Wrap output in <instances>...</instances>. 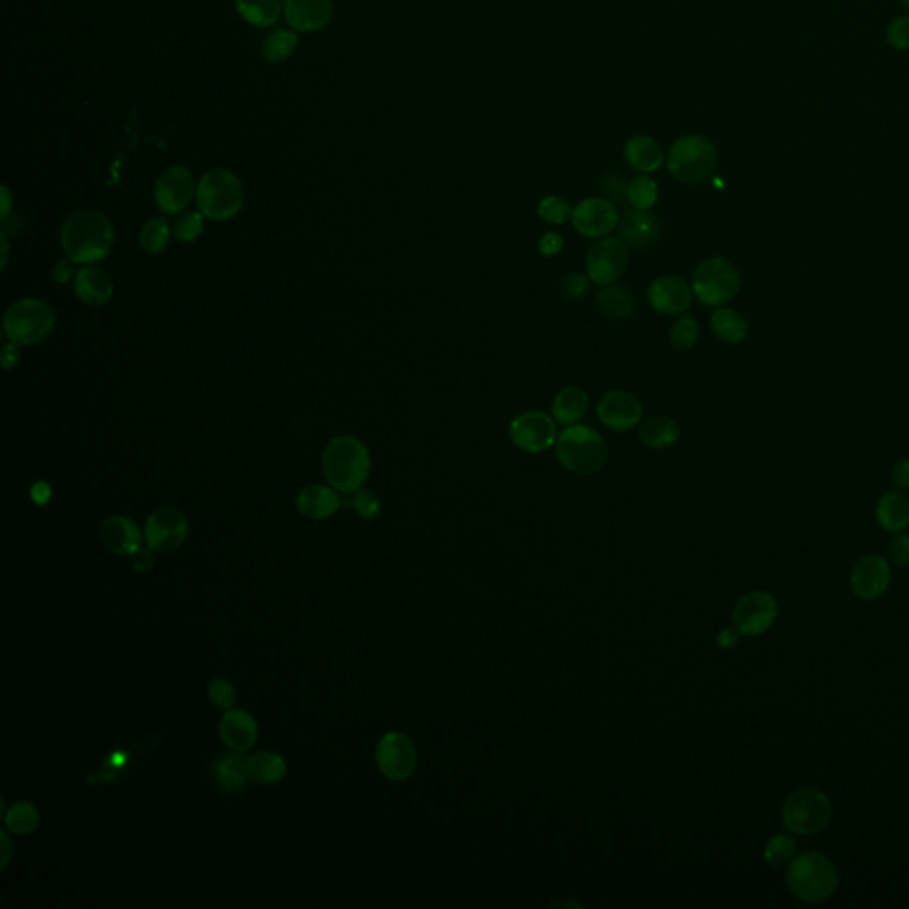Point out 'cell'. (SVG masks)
<instances>
[{"instance_id":"cell-32","label":"cell","mask_w":909,"mask_h":909,"mask_svg":"<svg viewBox=\"0 0 909 909\" xmlns=\"http://www.w3.org/2000/svg\"><path fill=\"white\" fill-rule=\"evenodd\" d=\"M712 332L728 345H737L748 336V320L736 309L720 306L711 315Z\"/></svg>"},{"instance_id":"cell-16","label":"cell","mask_w":909,"mask_h":909,"mask_svg":"<svg viewBox=\"0 0 909 909\" xmlns=\"http://www.w3.org/2000/svg\"><path fill=\"white\" fill-rule=\"evenodd\" d=\"M693 297L691 283L675 274L656 277L647 288L650 308L664 317H679L688 313Z\"/></svg>"},{"instance_id":"cell-52","label":"cell","mask_w":909,"mask_h":909,"mask_svg":"<svg viewBox=\"0 0 909 909\" xmlns=\"http://www.w3.org/2000/svg\"><path fill=\"white\" fill-rule=\"evenodd\" d=\"M20 345H16L13 341H9L8 345H4L2 348V366L9 370L16 366V363L20 361Z\"/></svg>"},{"instance_id":"cell-49","label":"cell","mask_w":909,"mask_h":909,"mask_svg":"<svg viewBox=\"0 0 909 909\" xmlns=\"http://www.w3.org/2000/svg\"><path fill=\"white\" fill-rule=\"evenodd\" d=\"M538 253L546 258H554L558 254L562 253L563 247H565V240H563L560 233L556 231H547L542 237L538 238Z\"/></svg>"},{"instance_id":"cell-41","label":"cell","mask_w":909,"mask_h":909,"mask_svg":"<svg viewBox=\"0 0 909 909\" xmlns=\"http://www.w3.org/2000/svg\"><path fill=\"white\" fill-rule=\"evenodd\" d=\"M341 505L356 510L357 514L361 515L363 519H375L380 514L379 496L375 492L370 491V489H363V487L345 494V498H341Z\"/></svg>"},{"instance_id":"cell-4","label":"cell","mask_w":909,"mask_h":909,"mask_svg":"<svg viewBox=\"0 0 909 909\" xmlns=\"http://www.w3.org/2000/svg\"><path fill=\"white\" fill-rule=\"evenodd\" d=\"M718 150L705 135H682L666 155V169L677 182L698 185L718 169Z\"/></svg>"},{"instance_id":"cell-37","label":"cell","mask_w":909,"mask_h":909,"mask_svg":"<svg viewBox=\"0 0 909 909\" xmlns=\"http://www.w3.org/2000/svg\"><path fill=\"white\" fill-rule=\"evenodd\" d=\"M700 340V324L695 315H679V318L673 322L670 327V343L675 350L679 352H689L696 347Z\"/></svg>"},{"instance_id":"cell-14","label":"cell","mask_w":909,"mask_h":909,"mask_svg":"<svg viewBox=\"0 0 909 909\" xmlns=\"http://www.w3.org/2000/svg\"><path fill=\"white\" fill-rule=\"evenodd\" d=\"M189 535L187 517L171 506L155 510L144 526V540L151 551L169 553L182 546Z\"/></svg>"},{"instance_id":"cell-42","label":"cell","mask_w":909,"mask_h":909,"mask_svg":"<svg viewBox=\"0 0 909 909\" xmlns=\"http://www.w3.org/2000/svg\"><path fill=\"white\" fill-rule=\"evenodd\" d=\"M794 851H796V844L789 835H775L766 844L764 860L771 867H782L785 863L791 862Z\"/></svg>"},{"instance_id":"cell-39","label":"cell","mask_w":909,"mask_h":909,"mask_svg":"<svg viewBox=\"0 0 909 909\" xmlns=\"http://www.w3.org/2000/svg\"><path fill=\"white\" fill-rule=\"evenodd\" d=\"M572 210L574 206L570 205L567 199L556 194H549L538 201L537 215L540 221L551 224V226H563L572 219Z\"/></svg>"},{"instance_id":"cell-27","label":"cell","mask_w":909,"mask_h":909,"mask_svg":"<svg viewBox=\"0 0 909 909\" xmlns=\"http://www.w3.org/2000/svg\"><path fill=\"white\" fill-rule=\"evenodd\" d=\"M590 407V396L579 386H567L560 389L551 404V416L558 425L570 427L585 418Z\"/></svg>"},{"instance_id":"cell-47","label":"cell","mask_w":909,"mask_h":909,"mask_svg":"<svg viewBox=\"0 0 909 909\" xmlns=\"http://www.w3.org/2000/svg\"><path fill=\"white\" fill-rule=\"evenodd\" d=\"M627 183L624 180V176L620 174H608L604 180H602V192L606 194L604 198H608L609 201L613 203H625L627 201Z\"/></svg>"},{"instance_id":"cell-25","label":"cell","mask_w":909,"mask_h":909,"mask_svg":"<svg viewBox=\"0 0 909 909\" xmlns=\"http://www.w3.org/2000/svg\"><path fill=\"white\" fill-rule=\"evenodd\" d=\"M340 494L336 489L325 487L320 483L304 487L297 496V508L302 515L313 521H324L327 517L336 514L341 508Z\"/></svg>"},{"instance_id":"cell-11","label":"cell","mask_w":909,"mask_h":909,"mask_svg":"<svg viewBox=\"0 0 909 909\" xmlns=\"http://www.w3.org/2000/svg\"><path fill=\"white\" fill-rule=\"evenodd\" d=\"M585 269L593 285H615L629 269V246L611 235L595 240L586 253Z\"/></svg>"},{"instance_id":"cell-40","label":"cell","mask_w":909,"mask_h":909,"mask_svg":"<svg viewBox=\"0 0 909 909\" xmlns=\"http://www.w3.org/2000/svg\"><path fill=\"white\" fill-rule=\"evenodd\" d=\"M171 238V228L166 219H151L139 233V244L146 253L160 254L166 249Z\"/></svg>"},{"instance_id":"cell-38","label":"cell","mask_w":909,"mask_h":909,"mask_svg":"<svg viewBox=\"0 0 909 909\" xmlns=\"http://www.w3.org/2000/svg\"><path fill=\"white\" fill-rule=\"evenodd\" d=\"M40 823V814L32 803L20 801L9 808L6 814V828L15 835H29Z\"/></svg>"},{"instance_id":"cell-10","label":"cell","mask_w":909,"mask_h":909,"mask_svg":"<svg viewBox=\"0 0 909 909\" xmlns=\"http://www.w3.org/2000/svg\"><path fill=\"white\" fill-rule=\"evenodd\" d=\"M558 423L546 411H524L517 414L508 425V437L517 450L540 455L551 450L558 439Z\"/></svg>"},{"instance_id":"cell-15","label":"cell","mask_w":909,"mask_h":909,"mask_svg":"<svg viewBox=\"0 0 909 909\" xmlns=\"http://www.w3.org/2000/svg\"><path fill=\"white\" fill-rule=\"evenodd\" d=\"M595 414L604 427L618 434H625L641 425L643 405L640 398L633 393L624 389H613L601 396Z\"/></svg>"},{"instance_id":"cell-54","label":"cell","mask_w":909,"mask_h":909,"mask_svg":"<svg viewBox=\"0 0 909 909\" xmlns=\"http://www.w3.org/2000/svg\"><path fill=\"white\" fill-rule=\"evenodd\" d=\"M716 641H718V647H720V649H732V647H736L737 641H739V633L734 631V629H723V631L718 634Z\"/></svg>"},{"instance_id":"cell-12","label":"cell","mask_w":909,"mask_h":909,"mask_svg":"<svg viewBox=\"0 0 909 909\" xmlns=\"http://www.w3.org/2000/svg\"><path fill=\"white\" fill-rule=\"evenodd\" d=\"M572 226L581 237L590 240L609 237L620 224V214L613 201L604 196H593L579 201L572 210Z\"/></svg>"},{"instance_id":"cell-28","label":"cell","mask_w":909,"mask_h":909,"mask_svg":"<svg viewBox=\"0 0 909 909\" xmlns=\"http://www.w3.org/2000/svg\"><path fill=\"white\" fill-rule=\"evenodd\" d=\"M595 306L601 311L602 317L613 322H627L636 313V301L629 288L622 285L602 286L595 295Z\"/></svg>"},{"instance_id":"cell-9","label":"cell","mask_w":909,"mask_h":909,"mask_svg":"<svg viewBox=\"0 0 909 909\" xmlns=\"http://www.w3.org/2000/svg\"><path fill=\"white\" fill-rule=\"evenodd\" d=\"M831 815L830 798L817 789H799L783 803V824L796 835H814L824 830Z\"/></svg>"},{"instance_id":"cell-8","label":"cell","mask_w":909,"mask_h":909,"mask_svg":"<svg viewBox=\"0 0 909 909\" xmlns=\"http://www.w3.org/2000/svg\"><path fill=\"white\" fill-rule=\"evenodd\" d=\"M4 334L16 345H36L56 327V311L40 299H22L9 306L4 315Z\"/></svg>"},{"instance_id":"cell-23","label":"cell","mask_w":909,"mask_h":909,"mask_svg":"<svg viewBox=\"0 0 909 909\" xmlns=\"http://www.w3.org/2000/svg\"><path fill=\"white\" fill-rule=\"evenodd\" d=\"M620 238L627 246L649 247L661 235V221L652 210H627L620 217Z\"/></svg>"},{"instance_id":"cell-17","label":"cell","mask_w":909,"mask_h":909,"mask_svg":"<svg viewBox=\"0 0 909 909\" xmlns=\"http://www.w3.org/2000/svg\"><path fill=\"white\" fill-rule=\"evenodd\" d=\"M778 618V602L769 592L746 593L734 609L737 631L746 636H760L769 631Z\"/></svg>"},{"instance_id":"cell-43","label":"cell","mask_w":909,"mask_h":909,"mask_svg":"<svg viewBox=\"0 0 909 909\" xmlns=\"http://www.w3.org/2000/svg\"><path fill=\"white\" fill-rule=\"evenodd\" d=\"M205 215L201 212H185L180 215L173 226V235L180 242H194L205 230Z\"/></svg>"},{"instance_id":"cell-26","label":"cell","mask_w":909,"mask_h":909,"mask_svg":"<svg viewBox=\"0 0 909 909\" xmlns=\"http://www.w3.org/2000/svg\"><path fill=\"white\" fill-rule=\"evenodd\" d=\"M75 293L87 306L100 308L111 301L114 285L102 269L86 267L75 277Z\"/></svg>"},{"instance_id":"cell-13","label":"cell","mask_w":909,"mask_h":909,"mask_svg":"<svg viewBox=\"0 0 909 909\" xmlns=\"http://www.w3.org/2000/svg\"><path fill=\"white\" fill-rule=\"evenodd\" d=\"M418 764L416 746L402 732H389L377 746V766L380 773L391 782H405L411 778Z\"/></svg>"},{"instance_id":"cell-35","label":"cell","mask_w":909,"mask_h":909,"mask_svg":"<svg viewBox=\"0 0 909 909\" xmlns=\"http://www.w3.org/2000/svg\"><path fill=\"white\" fill-rule=\"evenodd\" d=\"M659 201V185L650 174H638L627 183V203L636 210H652Z\"/></svg>"},{"instance_id":"cell-20","label":"cell","mask_w":909,"mask_h":909,"mask_svg":"<svg viewBox=\"0 0 909 909\" xmlns=\"http://www.w3.org/2000/svg\"><path fill=\"white\" fill-rule=\"evenodd\" d=\"M288 25L299 32L322 31L331 22V0H285L283 4Z\"/></svg>"},{"instance_id":"cell-22","label":"cell","mask_w":909,"mask_h":909,"mask_svg":"<svg viewBox=\"0 0 909 909\" xmlns=\"http://www.w3.org/2000/svg\"><path fill=\"white\" fill-rule=\"evenodd\" d=\"M219 736L222 743L233 751L251 750L258 739V725L247 711L228 709L219 723Z\"/></svg>"},{"instance_id":"cell-57","label":"cell","mask_w":909,"mask_h":909,"mask_svg":"<svg viewBox=\"0 0 909 909\" xmlns=\"http://www.w3.org/2000/svg\"><path fill=\"white\" fill-rule=\"evenodd\" d=\"M11 210V196H9V190L6 187H2V219H6Z\"/></svg>"},{"instance_id":"cell-7","label":"cell","mask_w":909,"mask_h":909,"mask_svg":"<svg viewBox=\"0 0 909 909\" xmlns=\"http://www.w3.org/2000/svg\"><path fill=\"white\" fill-rule=\"evenodd\" d=\"M691 288L700 304L720 308L736 299L741 290V274L732 261L723 256H712L696 265Z\"/></svg>"},{"instance_id":"cell-18","label":"cell","mask_w":909,"mask_h":909,"mask_svg":"<svg viewBox=\"0 0 909 909\" xmlns=\"http://www.w3.org/2000/svg\"><path fill=\"white\" fill-rule=\"evenodd\" d=\"M194 194V178L187 167H167L155 182V203L167 215L185 212Z\"/></svg>"},{"instance_id":"cell-34","label":"cell","mask_w":909,"mask_h":909,"mask_svg":"<svg viewBox=\"0 0 909 909\" xmlns=\"http://www.w3.org/2000/svg\"><path fill=\"white\" fill-rule=\"evenodd\" d=\"M251 778L261 785H276L286 776V762L276 753L260 751L247 757Z\"/></svg>"},{"instance_id":"cell-53","label":"cell","mask_w":909,"mask_h":909,"mask_svg":"<svg viewBox=\"0 0 909 909\" xmlns=\"http://www.w3.org/2000/svg\"><path fill=\"white\" fill-rule=\"evenodd\" d=\"M134 556V569L137 570V572H146V570H150L151 567H153V563H155V558H153V554H151V549L150 551H148V549H139Z\"/></svg>"},{"instance_id":"cell-5","label":"cell","mask_w":909,"mask_h":909,"mask_svg":"<svg viewBox=\"0 0 909 909\" xmlns=\"http://www.w3.org/2000/svg\"><path fill=\"white\" fill-rule=\"evenodd\" d=\"M787 886L799 901L819 904L837 892L838 872L824 854H801L789 865Z\"/></svg>"},{"instance_id":"cell-44","label":"cell","mask_w":909,"mask_h":909,"mask_svg":"<svg viewBox=\"0 0 909 909\" xmlns=\"http://www.w3.org/2000/svg\"><path fill=\"white\" fill-rule=\"evenodd\" d=\"M208 696H210V702L221 707V709H231L235 705V700H237V693H235V688L231 686L228 680L224 679H214L210 684H208Z\"/></svg>"},{"instance_id":"cell-45","label":"cell","mask_w":909,"mask_h":909,"mask_svg":"<svg viewBox=\"0 0 909 909\" xmlns=\"http://www.w3.org/2000/svg\"><path fill=\"white\" fill-rule=\"evenodd\" d=\"M886 40H888V45L895 50H901V52L909 50V15L899 16L888 25Z\"/></svg>"},{"instance_id":"cell-29","label":"cell","mask_w":909,"mask_h":909,"mask_svg":"<svg viewBox=\"0 0 909 909\" xmlns=\"http://www.w3.org/2000/svg\"><path fill=\"white\" fill-rule=\"evenodd\" d=\"M879 526L892 533H901L909 526V499L899 491L886 492L876 506Z\"/></svg>"},{"instance_id":"cell-30","label":"cell","mask_w":909,"mask_h":909,"mask_svg":"<svg viewBox=\"0 0 909 909\" xmlns=\"http://www.w3.org/2000/svg\"><path fill=\"white\" fill-rule=\"evenodd\" d=\"M641 443L650 450H668L679 443L680 427L675 419L668 416H654L641 423Z\"/></svg>"},{"instance_id":"cell-24","label":"cell","mask_w":909,"mask_h":909,"mask_svg":"<svg viewBox=\"0 0 909 909\" xmlns=\"http://www.w3.org/2000/svg\"><path fill=\"white\" fill-rule=\"evenodd\" d=\"M625 162L640 174H654L663 167V146L650 135H634L624 146Z\"/></svg>"},{"instance_id":"cell-21","label":"cell","mask_w":909,"mask_h":909,"mask_svg":"<svg viewBox=\"0 0 909 909\" xmlns=\"http://www.w3.org/2000/svg\"><path fill=\"white\" fill-rule=\"evenodd\" d=\"M103 546L118 556H134L143 546V533L132 519L114 515L105 519L100 528Z\"/></svg>"},{"instance_id":"cell-31","label":"cell","mask_w":909,"mask_h":909,"mask_svg":"<svg viewBox=\"0 0 909 909\" xmlns=\"http://www.w3.org/2000/svg\"><path fill=\"white\" fill-rule=\"evenodd\" d=\"M249 778H251V773H249L247 757H244L240 751L224 755L215 762L214 780L222 791H240L242 787H246Z\"/></svg>"},{"instance_id":"cell-56","label":"cell","mask_w":909,"mask_h":909,"mask_svg":"<svg viewBox=\"0 0 909 909\" xmlns=\"http://www.w3.org/2000/svg\"><path fill=\"white\" fill-rule=\"evenodd\" d=\"M2 869L8 867L9 856H11V844H9V838L4 831H2Z\"/></svg>"},{"instance_id":"cell-36","label":"cell","mask_w":909,"mask_h":909,"mask_svg":"<svg viewBox=\"0 0 909 909\" xmlns=\"http://www.w3.org/2000/svg\"><path fill=\"white\" fill-rule=\"evenodd\" d=\"M297 45H299V38L295 32L279 29L265 38L263 47H261V56L270 64L283 63L292 57Z\"/></svg>"},{"instance_id":"cell-6","label":"cell","mask_w":909,"mask_h":909,"mask_svg":"<svg viewBox=\"0 0 909 909\" xmlns=\"http://www.w3.org/2000/svg\"><path fill=\"white\" fill-rule=\"evenodd\" d=\"M244 185L228 169H212L203 174L196 187L199 212L212 221H230L244 206Z\"/></svg>"},{"instance_id":"cell-51","label":"cell","mask_w":909,"mask_h":909,"mask_svg":"<svg viewBox=\"0 0 909 909\" xmlns=\"http://www.w3.org/2000/svg\"><path fill=\"white\" fill-rule=\"evenodd\" d=\"M892 480H894L895 487L909 489V457L901 459L895 464L894 471H892Z\"/></svg>"},{"instance_id":"cell-46","label":"cell","mask_w":909,"mask_h":909,"mask_svg":"<svg viewBox=\"0 0 909 909\" xmlns=\"http://www.w3.org/2000/svg\"><path fill=\"white\" fill-rule=\"evenodd\" d=\"M590 283H592V281L588 279L586 274H578V272H576V274H574V272H572V274H567V276L562 279L563 297L569 299V301L583 299L586 292H588V288H590Z\"/></svg>"},{"instance_id":"cell-3","label":"cell","mask_w":909,"mask_h":909,"mask_svg":"<svg viewBox=\"0 0 909 909\" xmlns=\"http://www.w3.org/2000/svg\"><path fill=\"white\" fill-rule=\"evenodd\" d=\"M554 453L560 466L572 475L590 476L599 473L608 462V446L595 428L576 423L558 434Z\"/></svg>"},{"instance_id":"cell-48","label":"cell","mask_w":909,"mask_h":909,"mask_svg":"<svg viewBox=\"0 0 909 909\" xmlns=\"http://www.w3.org/2000/svg\"><path fill=\"white\" fill-rule=\"evenodd\" d=\"M888 560L895 567L909 565V533H902L888 544Z\"/></svg>"},{"instance_id":"cell-33","label":"cell","mask_w":909,"mask_h":909,"mask_svg":"<svg viewBox=\"0 0 909 909\" xmlns=\"http://www.w3.org/2000/svg\"><path fill=\"white\" fill-rule=\"evenodd\" d=\"M238 15L254 27H270L283 15L281 0H237Z\"/></svg>"},{"instance_id":"cell-50","label":"cell","mask_w":909,"mask_h":909,"mask_svg":"<svg viewBox=\"0 0 909 909\" xmlns=\"http://www.w3.org/2000/svg\"><path fill=\"white\" fill-rule=\"evenodd\" d=\"M73 263H75V261L70 260V258L57 263L56 267H54V272H52L54 283H57V285H66V283L72 281L73 274H75Z\"/></svg>"},{"instance_id":"cell-1","label":"cell","mask_w":909,"mask_h":909,"mask_svg":"<svg viewBox=\"0 0 909 909\" xmlns=\"http://www.w3.org/2000/svg\"><path fill=\"white\" fill-rule=\"evenodd\" d=\"M61 244L66 256L75 263H96L111 253L114 228L100 212L80 210L64 221Z\"/></svg>"},{"instance_id":"cell-2","label":"cell","mask_w":909,"mask_h":909,"mask_svg":"<svg viewBox=\"0 0 909 909\" xmlns=\"http://www.w3.org/2000/svg\"><path fill=\"white\" fill-rule=\"evenodd\" d=\"M322 471L332 489L341 494L357 491L363 487L372 471L370 451L354 435L334 437L325 446Z\"/></svg>"},{"instance_id":"cell-58","label":"cell","mask_w":909,"mask_h":909,"mask_svg":"<svg viewBox=\"0 0 909 909\" xmlns=\"http://www.w3.org/2000/svg\"><path fill=\"white\" fill-rule=\"evenodd\" d=\"M901 2H902V6H904V8H906V9H908V13H909V0H901Z\"/></svg>"},{"instance_id":"cell-19","label":"cell","mask_w":909,"mask_h":909,"mask_svg":"<svg viewBox=\"0 0 909 909\" xmlns=\"http://www.w3.org/2000/svg\"><path fill=\"white\" fill-rule=\"evenodd\" d=\"M890 581H892L890 565L878 554L863 556L851 572V588L854 595L862 601H876L881 595H885Z\"/></svg>"},{"instance_id":"cell-55","label":"cell","mask_w":909,"mask_h":909,"mask_svg":"<svg viewBox=\"0 0 909 909\" xmlns=\"http://www.w3.org/2000/svg\"><path fill=\"white\" fill-rule=\"evenodd\" d=\"M31 496L38 505H47L48 499L52 496V491L45 482H38L32 487Z\"/></svg>"}]
</instances>
